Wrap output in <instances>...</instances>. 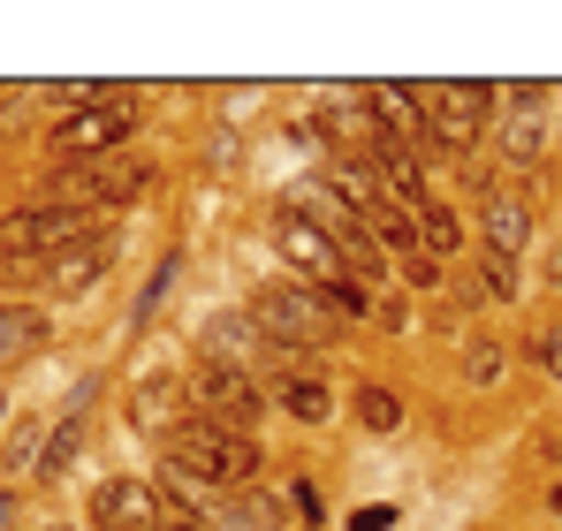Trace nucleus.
Segmentation results:
<instances>
[{
	"label": "nucleus",
	"instance_id": "obj_1",
	"mask_svg": "<svg viewBox=\"0 0 562 531\" xmlns=\"http://www.w3.org/2000/svg\"><path fill=\"white\" fill-rule=\"evenodd\" d=\"M168 463L190 471V478H205V486L228 494V501L259 486V448H251V433H228V426H213V418H176Z\"/></svg>",
	"mask_w": 562,
	"mask_h": 531
},
{
	"label": "nucleus",
	"instance_id": "obj_2",
	"mask_svg": "<svg viewBox=\"0 0 562 531\" xmlns=\"http://www.w3.org/2000/svg\"><path fill=\"white\" fill-rule=\"evenodd\" d=\"M244 319H251L274 350H319V342L335 335V312H327L319 289H304V281H274V289H259Z\"/></svg>",
	"mask_w": 562,
	"mask_h": 531
},
{
	"label": "nucleus",
	"instance_id": "obj_3",
	"mask_svg": "<svg viewBox=\"0 0 562 531\" xmlns=\"http://www.w3.org/2000/svg\"><path fill=\"white\" fill-rule=\"evenodd\" d=\"M153 190V168L145 160H130V152H106V160H61L54 168V205H130V197H145Z\"/></svg>",
	"mask_w": 562,
	"mask_h": 531
},
{
	"label": "nucleus",
	"instance_id": "obj_4",
	"mask_svg": "<svg viewBox=\"0 0 562 531\" xmlns=\"http://www.w3.org/2000/svg\"><path fill=\"white\" fill-rule=\"evenodd\" d=\"M99 213L85 205H23V213H0V259H54V251H69L77 236H92Z\"/></svg>",
	"mask_w": 562,
	"mask_h": 531
},
{
	"label": "nucleus",
	"instance_id": "obj_5",
	"mask_svg": "<svg viewBox=\"0 0 562 531\" xmlns=\"http://www.w3.org/2000/svg\"><path fill=\"white\" fill-rule=\"evenodd\" d=\"M486 84H418V106H434L426 114V152L434 160H464V145L479 137V122H486Z\"/></svg>",
	"mask_w": 562,
	"mask_h": 531
},
{
	"label": "nucleus",
	"instance_id": "obj_6",
	"mask_svg": "<svg viewBox=\"0 0 562 531\" xmlns=\"http://www.w3.org/2000/svg\"><path fill=\"white\" fill-rule=\"evenodd\" d=\"M190 395H198V418H213V426H228V433H251V426L267 418L259 380H251V372H236V364H213V357L198 364Z\"/></svg>",
	"mask_w": 562,
	"mask_h": 531
},
{
	"label": "nucleus",
	"instance_id": "obj_7",
	"mask_svg": "<svg viewBox=\"0 0 562 531\" xmlns=\"http://www.w3.org/2000/svg\"><path fill=\"white\" fill-rule=\"evenodd\" d=\"M130 129H137V106L114 91V99H92V106H77V114L54 122V152L61 160H106Z\"/></svg>",
	"mask_w": 562,
	"mask_h": 531
},
{
	"label": "nucleus",
	"instance_id": "obj_8",
	"mask_svg": "<svg viewBox=\"0 0 562 531\" xmlns=\"http://www.w3.org/2000/svg\"><path fill=\"white\" fill-rule=\"evenodd\" d=\"M114 251H122V236L99 221L92 236H77L69 251H54V259H46V289H54V296H77V289H92L99 273L114 266Z\"/></svg>",
	"mask_w": 562,
	"mask_h": 531
},
{
	"label": "nucleus",
	"instance_id": "obj_9",
	"mask_svg": "<svg viewBox=\"0 0 562 531\" xmlns=\"http://www.w3.org/2000/svg\"><path fill=\"white\" fill-rule=\"evenodd\" d=\"M92 524L99 531H160V494L145 478H106L92 501Z\"/></svg>",
	"mask_w": 562,
	"mask_h": 531
},
{
	"label": "nucleus",
	"instance_id": "obj_10",
	"mask_svg": "<svg viewBox=\"0 0 562 531\" xmlns=\"http://www.w3.org/2000/svg\"><path fill=\"white\" fill-rule=\"evenodd\" d=\"M479 236H486L494 259H517V251L532 244V205H525L517 190H494V197L479 205Z\"/></svg>",
	"mask_w": 562,
	"mask_h": 531
},
{
	"label": "nucleus",
	"instance_id": "obj_11",
	"mask_svg": "<svg viewBox=\"0 0 562 531\" xmlns=\"http://www.w3.org/2000/svg\"><path fill=\"white\" fill-rule=\"evenodd\" d=\"M274 244H281V259H289V266L319 273V289H327V281L342 273V266H335V244H327V236H319L312 221H296V213H281V221H274Z\"/></svg>",
	"mask_w": 562,
	"mask_h": 531
},
{
	"label": "nucleus",
	"instance_id": "obj_12",
	"mask_svg": "<svg viewBox=\"0 0 562 531\" xmlns=\"http://www.w3.org/2000/svg\"><path fill=\"white\" fill-rule=\"evenodd\" d=\"M38 350H46V312L38 304H0V372H15Z\"/></svg>",
	"mask_w": 562,
	"mask_h": 531
},
{
	"label": "nucleus",
	"instance_id": "obj_13",
	"mask_svg": "<svg viewBox=\"0 0 562 531\" xmlns=\"http://www.w3.org/2000/svg\"><path fill=\"white\" fill-rule=\"evenodd\" d=\"M411 228H418V244L434 251V259H449V251H464V221L441 205V197H418L411 205Z\"/></svg>",
	"mask_w": 562,
	"mask_h": 531
},
{
	"label": "nucleus",
	"instance_id": "obj_14",
	"mask_svg": "<svg viewBox=\"0 0 562 531\" xmlns=\"http://www.w3.org/2000/svg\"><path fill=\"white\" fill-rule=\"evenodd\" d=\"M274 403H281V418H304V426L335 418V395H327V380H274Z\"/></svg>",
	"mask_w": 562,
	"mask_h": 531
},
{
	"label": "nucleus",
	"instance_id": "obj_15",
	"mask_svg": "<svg viewBox=\"0 0 562 531\" xmlns=\"http://www.w3.org/2000/svg\"><path fill=\"white\" fill-rule=\"evenodd\" d=\"M176 403H183V395H176V387H168V380H160V387H153V380H145V387H137V395H130V418H137V426H145V433H176Z\"/></svg>",
	"mask_w": 562,
	"mask_h": 531
},
{
	"label": "nucleus",
	"instance_id": "obj_16",
	"mask_svg": "<svg viewBox=\"0 0 562 531\" xmlns=\"http://www.w3.org/2000/svg\"><path fill=\"white\" fill-rule=\"evenodd\" d=\"M77 441H85V403L54 426V441L38 448V478H61V471H69V455H77Z\"/></svg>",
	"mask_w": 562,
	"mask_h": 531
},
{
	"label": "nucleus",
	"instance_id": "obj_17",
	"mask_svg": "<svg viewBox=\"0 0 562 531\" xmlns=\"http://www.w3.org/2000/svg\"><path fill=\"white\" fill-rule=\"evenodd\" d=\"M358 418H366V433H403V403L387 387H358Z\"/></svg>",
	"mask_w": 562,
	"mask_h": 531
},
{
	"label": "nucleus",
	"instance_id": "obj_18",
	"mask_svg": "<svg viewBox=\"0 0 562 531\" xmlns=\"http://www.w3.org/2000/svg\"><path fill=\"white\" fill-rule=\"evenodd\" d=\"M479 296H486V304H509V296H517V259L479 251Z\"/></svg>",
	"mask_w": 562,
	"mask_h": 531
},
{
	"label": "nucleus",
	"instance_id": "obj_19",
	"mask_svg": "<svg viewBox=\"0 0 562 531\" xmlns=\"http://www.w3.org/2000/svg\"><path fill=\"white\" fill-rule=\"evenodd\" d=\"M502 145H509L517 160H532V152H540V114H509V122H502Z\"/></svg>",
	"mask_w": 562,
	"mask_h": 531
},
{
	"label": "nucleus",
	"instance_id": "obj_20",
	"mask_svg": "<svg viewBox=\"0 0 562 531\" xmlns=\"http://www.w3.org/2000/svg\"><path fill=\"white\" fill-rule=\"evenodd\" d=\"M31 106H38V91H8V106H0V137L31 129Z\"/></svg>",
	"mask_w": 562,
	"mask_h": 531
},
{
	"label": "nucleus",
	"instance_id": "obj_21",
	"mask_svg": "<svg viewBox=\"0 0 562 531\" xmlns=\"http://www.w3.org/2000/svg\"><path fill=\"white\" fill-rule=\"evenodd\" d=\"M494 372H502V350H494V342H479V350H471V380H494Z\"/></svg>",
	"mask_w": 562,
	"mask_h": 531
},
{
	"label": "nucleus",
	"instance_id": "obj_22",
	"mask_svg": "<svg viewBox=\"0 0 562 531\" xmlns=\"http://www.w3.org/2000/svg\"><path fill=\"white\" fill-rule=\"evenodd\" d=\"M540 364H548V372L562 380V327H555V335H540Z\"/></svg>",
	"mask_w": 562,
	"mask_h": 531
},
{
	"label": "nucleus",
	"instance_id": "obj_23",
	"mask_svg": "<svg viewBox=\"0 0 562 531\" xmlns=\"http://www.w3.org/2000/svg\"><path fill=\"white\" fill-rule=\"evenodd\" d=\"M160 531H213V524H160Z\"/></svg>",
	"mask_w": 562,
	"mask_h": 531
},
{
	"label": "nucleus",
	"instance_id": "obj_24",
	"mask_svg": "<svg viewBox=\"0 0 562 531\" xmlns=\"http://www.w3.org/2000/svg\"><path fill=\"white\" fill-rule=\"evenodd\" d=\"M555 517H562V486H555Z\"/></svg>",
	"mask_w": 562,
	"mask_h": 531
}]
</instances>
